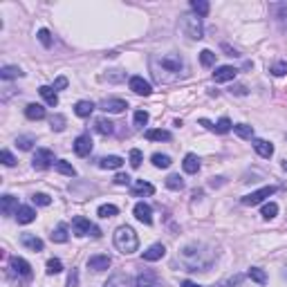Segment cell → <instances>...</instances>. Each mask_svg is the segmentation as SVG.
Masks as SVG:
<instances>
[{
  "label": "cell",
  "instance_id": "obj_35",
  "mask_svg": "<svg viewBox=\"0 0 287 287\" xmlns=\"http://www.w3.org/2000/svg\"><path fill=\"white\" fill-rule=\"evenodd\" d=\"M56 170H58V173H63V175H67V177H74V175H76V168L70 164V161H65V159L56 161Z\"/></svg>",
  "mask_w": 287,
  "mask_h": 287
},
{
  "label": "cell",
  "instance_id": "obj_45",
  "mask_svg": "<svg viewBox=\"0 0 287 287\" xmlns=\"http://www.w3.org/2000/svg\"><path fill=\"white\" fill-rule=\"evenodd\" d=\"M31 202L38 206H49L52 204V197L45 195V193H34V195H31Z\"/></svg>",
  "mask_w": 287,
  "mask_h": 287
},
{
  "label": "cell",
  "instance_id": "obj_43",
  "mask_svg": "<svg viewBox=\"0 0 287 287\" xmlns=\"http://www.w3.org/2000/svg\"><path fill=\"white\" fill-rule=\"evenodd\" d=\"M45 267H47V269H45L47 274H61V272H63V263H61L58 258H49Z\"/></svg>",
  "mask_w": 287,
  "mask_h": 287
},
{
  "label": "cell",
  "instance_id": "obj_44",
  "mask_svg": "<svg viewBox=\"0 0 287 287\" xmlns=\"http://www.w3.org/2000/svg\"><path fill=\"white\" fill-rule=\"evenodd\" d=\"M31 144H34V137H31V135H22V137L16 139V146L20 148V150H29Z\"/></svg>",
  "mask_w": 287,
  "mask_h": 287
},
{
  "label": "cell",
  "instance_id": "obj_20",
  "mask_svg": "<svg viewBox=\"0 0 287 287\" xmlns=\"http://www.w3.org/2000/svg\"><path fill=\"white\" fill-rule=\"evenodd\" d=\"M103 287H130V276L128 274H121V272L112 274V276L103 283Z\"/></svg>",
  "mask_w": 287,
  "mask_h": 287
},
{
  "label": "cell",
  "instance_id": "obj_57",
  "mask_svg": "<svg viewBox=\"0 0 287 287\" xmlns=\"http://www.w3.org/2000/svg\"><path fill=\"white\" fill-rule=\"evenodd\" d=\"M283 168H285V170H287V161H283Z\"/></svg>",
  "mask_w": 287,
  "mask_h": 287
},
{
  "label": "cell",
  "instance_id": "obj_26",
  "mask_svg": "<svg viewBox=\"0 0 287 287\" xmlns=\"http://www.w3.org/2000/svg\"><path fill=\"white\" fill-rule=\"evenodd\" d=\"M16 220L20 224H29L36 220V211L31 209V206H20V209L16 211Z\"/></svg>",
  "mask_w": 287,
  "mask_h": 287
},
{
  "label": "cell",
  "instance_id": "obj_21",
  "mask_svg": "<svg viewBox=\"0 0 287 287\" xmlns=\"http://www.w3.org/2000/svg\"><path fill=\"white\" fill-rule=\"evenodd\" d=\"M254 148H256V152H258L260 157H265V159H269V157L274 155V146L267 142V139H254Z\"/></svg>",
  "mask_w": 287,
  "mask_h": 287
},
{
  "label": "cell",
  "instance_id": "obj_41",
  "mask_svg": "<svg viewBox=\"0 0 287 287\" xmlns=\"http://www.w3.org/2000/svg\"><path fill=\"white\" fill-rule=\"evenodd\" d=\"M276 213H278V204H276V202H267V204L263 206V218L265 220L276 218Z\"/></svg>",
  "mask_w": 287,
  "mask_h": 287
},
{
  "label": "cell",
  "instance_id": "obj_55",
  "mask_svg": "<svg viewBox=\"0 0 287 287\" xmlns=\"http://www.w3.org/2000/svg\"><path fill=\"white\" fill-rule=\"evenodd\" d=\"M200 126H204L206 130H215V124H211L209 119H200Z\"/></svg>",
  "mask_w": 287,
  "mask_h": 287
},
{
  "label": "cell",
  "instance_id": "obj_32",
  "mask_svg": "<svg viewBox=\"0 0 287 287\" xmlns=\"http://www.w3.org/2000/svg\"><path fill=\"white\" fill-rule=\"evenodd\" d=\"M146 139H150V142H168L170 133L168 130H146Z\"/></svg>",
  "mask_w": 287,
  "mask_h": 287
},
{
  "label": "cell",
  "instance_id": "obj_2",
  "mask_svg": "<svg viewBox=\"0 0 287 287\" xmlns=\"http://www.w3.org/2000/svg\"><path fill=\"white\" fill-rule=\"evenodd\" d=\"M182 70H184V61L175 52L155 54L150 58V72L157 83H173V81H177L182 76Z\"/></svg>",
  "mask_w": 287,
  "mask_h": 287
},
{
  "label": "cell",
  "instance_id": "obj_10",
  "mask_svg": "<svg viewBox=\"0 0 287 287\" xmlns=\"http://www.w3.org/2000/svg\"><path fill=\"white\" fill-rule=\"evenodd\" d=\"M110 265H112V258L106 254H97L88 258V269H92V272H106Z\"/></svg>",
  "mask_w": 287,
  "mask_h": 287
},
{
  "label": "cell",
  "instance_id": "obj_17",
  "mask_svg": "<svg viewBox=\"0 0 287 287\" xmlns=\"http://www.w3.org/2000/svg\"><path fill=\"white\" fill-rule=\"evenodd\" d=\"M135 287H161V285H159V281H157V274L144 272V274H139V276H137Z\"/></svg>",
  "mask_w": 287,
  "mask_h": 287
},
{
  "label": "cell",
  "instance_id": "obj_12",
  "mask_svg": "<svg viewBox=\"0 0 287 287\" xmlns=\"http://www.w3.org/2000/svg\"><path fill=\"white\" fill-rule=\"evenodd\" d=\"M99 108H101L103 112H112V115H119V112H124L126 108H128V103H126L124 99H103V101L99 103Z\"/></svg>",
  "mask_w": 287,
  "mask_h": 287
},
{
  "label": "cell",
  "instance_id": "obj_51",
  "mask_svg": "<svg viewBox=\"0 0 287 287\" xmlns=\"http://www.w3.org/2000/svg\"><path fill=\"white\" fill-rule=\"evenodd\" d=\"M38 40L45 45V47H49V45H52V34H49L47 29H40L38 31Z\"/></svg>",
  "mask_w": 287,
  "mask_h": 287
},
{
  "label": "cell",
  "instance_id": "obj_29",
  "mask_svg": "<svg viewBox=\"0 0 287 287\" xmlns=\"http://www.w3.org/2000/svg\"><path fill=\"white\" fill-rule=\"evenodd\" d=\"M67 224L65 222H61L56 229L52 231V242H58V245H63V242H67Z\"/></svg>",
  "mask_w": 287,
  "mask_h": 287
},
{
  "label": "cell",
  "instance_id": "obj_9",
  "mask_svg": "<svg viewBox=\"0 0 287 287\" xmlns=\"http://www.w3.org/2000/svg\"><path fill=\"white\" fill-rule=\"evenodd\" d=\"M9 267H11L13 274H18V276H25L29 278L31 276V265L27 263L25 258H18V256H11L9 258Z\"/></svg>",
  "mask_w": 287,
  "mask_h": 287
},
{
  "label": "cell",
  "instance_id": "obj_25",
  "mask_svg": "<svg viewBox=\"0 0 287 287\" xmlns=\"http://www.w3.org/2000/svg\"><path fill=\"white\" fill-rule=\"evenodd\" d=\"M155 193V186L148 182H144V179H137V182L133 184V195L139 197V195H152Z\"/></svg>",
  "mask_w": 287,
  "mask_h": 287
},
{
  "label": "cell",
  "instance_id": "obj_50",
  "mask_svg": "<svg viewBox=\"0 0 287 287\" xmlns=\"http://www.w3.org/2000/svg\"><path fill=\"white\" fill-rule=\"evenodd\" d=\"M0 157H2V164H4V166H13V164H16V157H13L11 152L7 150V148L0 152Z\"/></svg>",
  "mask_w": 287,
  "mask_h": 287
},
{
  "label": "cell",
  "instance_id": "obj_6",
  "mask_svg": "<svg viewBox=\"0 0 287 287\" xmlns=\"http://www.w3.org/2000/svg\"><path fill=\"white\" fill-rule=\"evenodd\" d=\"M274 193H276V186H263V188H258V191H254V193H249V195L242 197V204L256 206V204H260L265 197H272Z\"/></svg>",
  "mask_w": 287,
  "mask_h": 287
},
{
  "label": "cell",
  "instance_id": "obj_15",
  "mask_svg": "<svg viewBox=\"0 0 287 287\" xmlns=\"http://www.w3.org/2000/svg\"><path fill=\"white\" fill-rule=\"evenodd\" d=\"M166 254V247L161 245V242H155V245H150L146 251H144V260H148V263H155V260H161Z\"/></svg>",
  "mask_w": 287,
  "mask_h": 287
},
{
  "label": "cell",
  "instance_id": "obj_24",
  "mask_svg": "<svg viewBox=\"0 0 287 287\" xmlns=\"http://www.w3.org/2000/svg\"><path fill=\"white\" fill-rule=\"evenodd\" d=\"M25 117L31 121H38V119H45V108L40 103H29L25 108Z\"/></svg>",
  "mask_w": 287,
  "mask_h": 287
},
{
  "label": "cell",
  "instance_id": "obj_5",
  "mask_svg": "<svg viewBox=\"0 0 287 287\" xmlns=\"http://www.w3.org/2000/svg\"><path fill=\"white\" fill-rule=\"evenodd\" d=\"M72 231H74L76 236H88V233H92L94 238H101V229L94 227V224L90 222L88 218H83V215H76V218L72 220Z\"/></svg>",
  "mask_w": 287,
  "mask_h": 287
},
{
  "label": "cell",
  "instance_id": "obj_33",
  "mask_svg": "<svg viewBox=\"0 0 287 287\" xmlns=\"http://www.w3.org/2000/svg\"><path fill=\"white\" fill-rule=\"evenodd\" d=\"M233 133H236L238 137H242V139H254V128L247 126V124H236L233 126Z\"/></svg>",
  "mask_w": 287,
  "mask_h": 287
},
{
  "label": "cell",
  "instance_id": "obj_1",
  "mask_svg": "<svg viewBox=\"0 0 287 287\" xmlns=\"http://www.w3.org/2000/svg\"><path fill=\"white\" fill-rule=\"evenodd\" d=\"M213 260H215L213 247L204 245V242H188L177 254V263L186 272H209Z\"/></svg>",
  "mask_w": 287,
  "mask_h": 287
},
{
  "label": "cell",
  "instance_id": "obj_56",
  "mask_svg": "<svg viewBox=\"0 0 287 287\" xmlns=\"http://www.w3.org/2000/svg\"><path fill=\"white\" fill-rule=\"evenodd\" d=\"M182 287H202V285H197V283H193V281H182Z\"/></svg>",
  "mask_w": 287,
  "mask_h": 287
},
{
  "label": "cell",
  "instance_id": "obj_14",
  "mask_svg": "<svg viewBox=\"0 0 287 287\" xmlns=\"http://www.w3.org/2000/svg\"><path fill=\"white\" fill-rule=\"evenodd\" d=\"M130 90H133L135 94H139V97H148V94L152 92L150 83L144 81L142 76H133V79H130Z\"/></svg>",
  "mask_w": 287,
  "mask_h": 287
},
{
  "label": "cell",
  "instance_id": "obj_19",
  "mask_svg": "<svg viewBox=\"0 0 287 287\" xmlns=\"http://www.w3.org/2000/svg\"><path fill=\"white\" fill-rule=\"evenodd\" d=\"M0 202H2V206H0V209H2L4 215H13L18 209H20V206H18V197L9 195V193H7V195L0 197Z\"/></svg>",
  "mask_w": 287,
  "mask_h": 287
},
{
  "label": "cell",
  "instance_id": "obj_3",
  "mask_svg": "<svg viewBox=\"0 0 287 287\" xmlns=\"http://www.w3.org/2000/svg\"><path fill=\"white\" fill-rule=\"evenodd\" d=\"M115 247L124 256L135 254L137 247H139V238H137V233H135V229L128 227V224H124V227L117 229V231H115Z\"/></svg>",
  "mask_w": 287,
  "mask_h": 287
},
{
  "label": "cell",
  "instance_id": "obj_36",
  "mask_svg": "<svg viewBox=\"0 0 287 287\" xmlns=\"http://www.w3.org/2000/svg\"><path fill=\"white\" fill-rule=\"evenodd\" d=\"M166 186H168L170 191H182V188H184V179L179 177V175H168V177H166Z\"/></svg>",
  "mask_w": 287,
  "mask_h": 287
},
{
  "label": "cell",
  "instance_id": "obj_37",
  "mask_svg": "<svg viewBox=\"0 0 287 287\" xmlns=\"http://www.w3.org/2000/svg\"><path fill=\"white\" fill-rule=\"evenodd\" d=\"M150 159H152V166H157V168H168V166H170V157L161 155V152H155Z\"/></svg>",
  "mask_w": 287,
  "mask_h": 287
},
{
  "label": "cell",
  "instance_id": "obj_39",
  "mask_svg": "<svg viewBox=\"0 0 287 287\" xmlns=\"http://www.w3.org/2000/svg\"><path fill=\"white\" fill-rule=\"evenodd\" d=\"M117 213H119V209H117L115 204H101L99 206V218H115Z\"/></svg>",
  "mask_w": 287,
  "mask_h": 287
},
{
  "label": "cell",
  "instance_id": "obj_54",
  "mask_svg": "<svg viewBox=\"0 0 287 287\" xmlns=\"http://www.w3.org/2000/svg\"><path fill=\"white\" fill-rule=\"evenodd\" d=\"M52 88H54V90H63V88H67V79H65V76H58V79L54 81Z\"/></svg>",
  "mask_w": 287,
  "mask_h": 287
},
{
  "label": "cell",
  "instance_id": "obj_31",
  "mask_svg": "<svg viewBox=\"0 0 287 287\" xmlns=\"http://www.w3.org/2000/svg\"><path fill=\"white\" fill-rule=\"evenodd\" d=\"M94 128H97L99 135H112L115 124H112L110 119H97V121H94Z\"/></svg>",
  "mask_w": 287,
  "mask_h": 287
},
{
  "label": "cell",
  "instance_id": "obj_4",
  "mask_svg": "<svg viewBox=\"0 0 287 287\" xmlns=\"http://www.w3.org/2000/svg\"><path fill=\"white\" fill-rule=\"evenodd\" d=\"M182 31L191 40L202 38V18H197L195 13H184L182 16Z\"/></svg>",
  "mask_w": 287,
  "mask_h": 287
},
{
  "label": "cell",
  "instance_id": "obj_22",
  "mask_svg": "<svg viewBox=\"0 0 287 287\" xmlns=\"http://www.w3.org/2000/svg\"><path fill=\"white\" fill-rule=\"evenodd\" d=\"M99 166L106 170H117L124 166V159H121L119 155H108V157H101V159H99Z\"/></svg>",
  "mask_w": 287,
  "mask_h": 287
},
{
  "label": "cell",
  "instance_id": "obj_34",
  "mask_svg": "<svg viewBox=\"0 0 287 287\" xmlns=\"http://www.w3.org/2000/svg\"><path fill=\"white\" fill-rule=\"evenodd\" d=\"M247 276H249L254 283H258V285H265V283H267V274L258 267H251L249 272H247Z\"/></svg>",
  "mask_w": 287,
  "mask_h": 287
},
{
  "label": "cell",
  "instance_id": "obj_7",
  "mask_svg": "<svg viewBox=\"0 0 287 287\" xmlns=\"http://www.w3.org/2000/svg\"><path fill=\"white\" fill-rule=\"evenodd\" d=\"M34 168L36 170H45L54 164V152L49 148H36V155H34Z\"/></svg>",
  "mask_w": 287,
  "mask_h": 287
},
{
  "label": "cell",
  "instance_id": "obj_30",
  "mask_svg": "<svg viewBox=\"0 0 287 287\" xmlns=\"http://www.w3.org/2000/svg\"><path fill=\"white\" fill-rule=\"evenodd\" d=\"M25 72L20 70L18 65H4L2 70H0V76H2L4 81H9V79H18V76H22Z\"/></svg>",
  "mask_w": 287,
  "mask_h": 287
},
{
  "label": "cell",
  "instance_id": "obj_52",
  "mask_svg": "<svg viewBox=\"0 0 287 287\" xmlns=\"http://www.w3.org/2000/svg\"><path fill=\"white\" fill-rule=\"evenodd\" d=\"M115 184H119V186H128V184H130V175L119 173V175L115 177Z\"/></svg>",
  "mask_w": 287,
  "mask_h": 287
},
{
  "label": "cell",
  "instance_id": "obj_38",
  "mask_svg": "<svg viewBox=\"0 0 287 287\" xmlns=\"http://www.w3.org/2000/svg\"><path fill=\"white\" fill-rule=\"evenodd\" d=\"M242 281H245V276H242V274H233V276H229L227 281H220L215 287H236V285H240Z\"/></svg>",
  "mask_w": 287,
  "mask_h": 287
},
{
  "label": "cell",
  "instance_id": "obj_27",
  "mask_svg": "<svg viewBox=\"0 0 287 287\" xmlns=\"http://www.w3.org/2000/svg\"><path fill=\"white\" fill-rule=\"evenodd\" d=\"M191 9H193V13H195L197 18L209 16V11H211V7H209L206 0H191Z\"/></svg>",
  "mask_w": 287,
  "mask_h": 287
},
{
  "label": "cell",
  "instance_id": "obj_28",
  "mask_svg": "<svg viewBox=\"0 0 287 287\" xmlns=\"http://www.w3.org/2000/svg\"><path fill=\"white\" fill-rule=\"evenodd\" d=\"M92 110H94V103L92 101H76V106H74L76 117H83V119L92 115Z\"/></svg>",
  "mask_w": 287,
  "mask_h": 287
},
{
  "label": "cell",
  "instance_id": "obj_16",
  "mask_svg": "<svg viewBox=\"0 0 287 287\" xmlns=\"http://www.w3.org/2000/svg\"><path fill=\"white\" fill-rule=\"evenodd\" d=\"M20 242H22V247H27V249H31V251H43V240H40L38 236H34V233H22L20 236Z\"/></svg>",
  "mask_w": 287,
  "mask_h": 287
},
{
  "label": "cell",
  "instance_id": "obj_49",
  "mask_svg": "<svg viewBox=\"0 0 287 287\" xmlns=\"http://www.w3.org/2000/svg\"><path fill=\"white\" fill-rule=\"evenodd\" d=\"M148 124V112L146 110H137L135 112V126H139V128H142V126H146Z\"/></svg>",
  "mask_w": 287,
  "mask_h": 287
},
{
  "label": "cell",
  "instance_id": "obj_11",
  "mask_svg": "<svg viewBox=\"0 0 287 287\" xmlns=\"http://www.w3.org/2000/svg\"><path fill=\"white\" fill-rule=\"evenodd\" d=\"M236 74H238V70L233 65H220V67H215V72H213V81L215 83H227V81L236 79Z\"/></svg>",
  "mask_w": 287,
  "mask_h": 287
},
{
  "label": "cell",
  "instance_id": "obj_48",
  "mask_svg": "<svg viewBox=\"0 0 287 287\" xmlns=\"http://www.w3.org/2000/svg\"><path fill=\"white\" fill-rule=\"evenodd\" d=\"M142 159H144L142 150H139V148H133V150H130V166H133V168H139V166H142Z\"/></svg>",
  "mask_w": 287,
  "mask_h": 287
},
{
  "label": "cell",
  "instance_id": "obj_23",
  "mask_svg": "<svg viewBox=\"0 0 287 287\" xmlns=\"http://www.w3.org/2000/svg\"><path fill=\"white\" fill-rule=\"evenodd\" d=\"M38 92H40V97L45 99V103L47 106H58V97H56V90L52 88V85H40L38 88Z\"/></svg>",
  "mask_w": 287,
  "mask_h": 287
},
{
  "label": "cell",
  "instance_id": "obj_40",
  "mask_svg": "<svg viewBox=\"0 0 287 287\" xmlns=\"http://www.w3.org/2000/svg\"><path fill=\"white\" fill-rule=\"evenodd\" d=\"M65 117L63 115H54L52 119H49V126H52V130H56V133H61V130H65Z\"/></svg>",
  "mask_w": 287,
  "mask_h": 287
},
{
  "label": "cell",
  "instance_id": "obj_8",
  "mask_svg": "<svg viewBox=\"0 0 287 287\" xmlns=\"http://www.w3.org/2000/svg\"><path fill=\"white\" fill-rule=\"evenodd\" d=\"M74 152L79 157H88L90 152H92V137H90L88 133H83V135H79V137L74 139Z\"/></svg>",
  "mask_w": 287,
  "mask_h": 287
},
{
  "label": "cell",
  "instance_id": "obj_18",
  "mask_svg": "<svg viewBox=\"0 0 287 287\" xmlns=\"http://www.w3.org/2000/svg\"><path fill=\"white\" fill-rule=\"evenodd\" d=\"M182 166H184V173H188V175H195L197 170H200V157H197L195 152H188V155L184 157Z\"/></svg>",
  "mask_w": 287,
  "mask_h": 287
},
{
  "label": "cell",
  "instance_id": "obj_47",
  "mask_svg": "<svg viewBox=\"0 0 287 287\" xmlns=\"http://www.w3.org/2000/svg\"><path fill=\"white\" fill-rule=\"evenodd\" d=\"M231 128H233V124H231V119H229V117H222V119L215 124V133H229Z\"/></svg>",
  "mask_w": 287,
  "mask_h": 287
},
{
  "label": "cell",
  "instance_id": "obj_13",
  "mask_svg": "<svg viewBox=\"0 0 287 287\" xmlns=\"http://www.w3.org/2000/svg\"><path fill=\"white\" fill-rule=\"evenodd\" d=\"M133 213H135V218H137L139 222L152 224V209H150V204H146V202H137L135 209H133Z\"/></svg>",
  "mask_w": 287,
  "mask_h": 287
},
{
  "label": "cell",
  "instance_id": "obj_42",
  "mask_svg": "<svg viewBox=\"0 0 287 287\" xmlns=\"http://www.w3.org/2000/svg\"><path fill=\"white\" fill-rule=\"evenodd\" d=\"M200 63L204 67H211L215 63V54L211 52V49H202V52H200Z\"/></svg>",
  "mask_w": 287,
  "mask_h": 287
},
{
  "label": "cell",
  "instance_id": "obj_46",
  "mask_svg": "<svg viewBox=\"0 0 287 287\" xmlns=\"http://www.w3.org/2000/svg\"><path fill=\"white\" fill-rule=\"evenodd\" d=\"M269 72H272L274 76H285V74H287V63H285V61L274 63V65L269 67Z\"/></svg>",
  "mask_w": 287,
  "mask_h": 287
},
{
  "label": "cell",
  "instance_id": "obj_53",
  "mask_svg": "<svg viewBox=\"0 0 287 287\" xmlns=\"http://www.w3.org/2000/svg\"><path fill=\"white\" fill-rule=\"evenodd\" d=\"M76 285H79V272H76V269H72L70 278H67V287H76Z\"/></svg>",
  "mask_w": 287,
  "mask_h": 287
}]
</instances>
